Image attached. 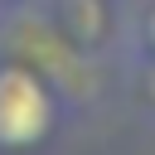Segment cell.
Listing matches in <instances>:
<instances>
[{
  "mask_svg": "<svg viewBox=\"0 0 155 155\" xmlns=\"http://www.w3.org/2000/svg\"><path fill=\"white\" fill-rule=\"evenodd\" d=\"M58 121L48 82L24 63H0V150L19 155L48 140Z\"/></svg>",
  "mask_w": 155,
  "mask_h": 155,
  "instance_id": "cell-1",
  "label": "cell"
},
{
  "mask_svg": "<svg viewBox=\"0 0 155 155\" xmlns=\"http://www.w3.org/2000/svg\"><path fill=\"white\" fill-rule=\"evenodd\" d=\"M140 39H145V48L155 53V5L145 10V19H140Z\"/></svg>",
  "mask_w": 155,
  "mask_h": 155,
  "instance_id": "cell-2",
  "label": "cell"
}]
</instances>
